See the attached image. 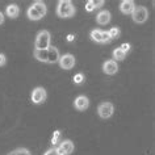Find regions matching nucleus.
I'll use <instances>...</instances> for the list:
<instances>
[{"mask_svg": "<svg viewBox=\"0 0 155 155\" xmlns=\"http://www.w3.org/2000/svg\"><path fill=\"white\" fill-rule=\"evenodd\" d=\"M76 9L70 0H61L57 5V15L61 18H70L75 15Z\"/></svg>", "mask_w": 155, "mask_h": 155, "instance_id": "nucleus-1", "label": "nucleus"}, {"mask_svg": "<svg viewBox=\"0 0 155 155\" xmlns=\"http://www.w3.org/2000/svg\"><path fill=\"white\" fill-rule=\"evenodd\" d=\"M50 33L48 30H41L38 32L37 37H36V44H34V49L36 50H48L50 46Z\"/></svg>", "mask_w": 155, "mask_h": 155, "instance_id": "nucleus-2", "label": "nucleus"}, {"mask_svg": "<svg viewBox=\"0 0 155 155\" xmlns=\"http://www.w3.org/2000/svg\"><path fill=\"white\" fill-rule=\"evenodd\" d=\"M131 18H133V21L135 24H143V22H146V20L149 18V11L143 5L135 7L134 11L131 12Z\"/></svg>", "mask_w": 155, "mask_h": 155, "instance_id": "nucleus-3", "label": "nucleus"}, {"mask_svg": "<svg viewBox=\"0 0 155 155\" xmlns=\"http://www.w3.org/2000/svg\"><path fill=\"white\" fill-rule=\"evenodd\" d=\"M113 112H114V107H113V104L109 101H104L101 104H99V107H97V113L100 117L104 120L112 117Z\"/></svg>", "mask_w": 155, "mask_h": 155, "instance_id": "nucleus-4", "label": "nucleus"}, {"mask_svg": "<svg viewBox=\"0 0 155 155\" xmlns=\"http://www.w3.org/2000/svg\"><path fill=\"white\" fill-rule=\"evenodd\" d=\"M58 63H59L61 68L71 70V68H74V66H75V57H74L72 54H63L62 57H59Z\"/></svg>", "mask_w": 155, "mask_h": 155, "instance_id": "nucleus-5", "label": "nucleus"}, {"mask_svg": "<svg viewBox=\"0 0 155 155\" xmlns=\"http://www.w3.org/2000/svg\"><path fill=\"white\" fill-rule=\"evenodd\" d=\"M55 149H57L58 155H70L74 151V143L70 139H66V141H62L61 145L55 147Z\"/></svg>", "mask_w": 155, "mask_h": 155, "instance_id": "nucleus-6", "label": "nucleus"}, {"mask_svg": "<svg viewBox=\"0 0 155 155\" xmlns=\"http://www.w3.org/2000/svg\"><path fill=\"white\" fill-rule=\"evenodd\" d=\"M46 100V90L42 87L34 88L32 92V101L34 104H42Z\"/></svg>", "mask_w": 155, "mask_h": 155, "instance_id": "nucleus-7", "label": "nucleus"}, {"mask_svg": "<svg viewBox=\"0 0 155 155\" xmlns=\"http://www.w3.org/2000/svg\"><path fill=\"white\" fill-rule=\"evenodd\" d=\"M74 107H75V109L83 112V110H86L87 108L90 107V100H88L87 96L80 95V96H78V97L75 99V101H74Z\"/></svg>", "mask_w": 155, "mask_h": 155, "instance_id": "nucleus-8", "label": "nucleus"}, {"mask_svg": "<svg viewBox=\"0 0 155 155\" xmlns=\"http://www.w3.org/2000/svg\"><path fill=\"white\" fill-rule=\"evenodd\" d=\"M103 71H104V74H107V75H114V74H117V71H118L117 62H114L113 59H109V61L104 62Z\"/></svg>", "mask_w": 155, "mask_h": 155, "instance_id": "nucleus-9", "label": "nucleus"}, {"mask_svg": "<svg viewBox=\"0 0 155 155\" xmlns=\"http://www.w3.org/2000/svg\"><path fill=\"white\" fill-rule=\"evenodd\" d=\"M134 8H135V4L133 0H124V2L120 3V11L124 15H131Z\"/></svg>", "mask_w": 155, "mask_h": 155, "instance_id": "nucleus-10", "label": "nucleus"}, {"mask_svg": "<svg viewBox=\"0 0 155 155\" xmlns=\"http://www.w3.org/2000/svg\"><path fill=\"white\" fill-rule=\"evenodd\" d=\"M59 51H58V49L55 46H49L48 49V63H57L58 61H59Z\"/></svg>", "mask_w": 155, "mask_h": 155, "instance_id": "nucleus-11", "label": "nucleus"}, {"mask_svg": "<svg viewBox=\"0 0 155 155\" xmlns=\"http://www.w3.org/2000/svg\"><path fill=\"white\" fill-rule=\"evenodd\" d=\"M110 21V12L109 11H100L96 16V22L99 25H107Z\"/></svg>", "mask_w": 155, "mask_h": 155, "instance_id": "nucleus-12", "label": "nucleus"}, {"mask_svg": "<svg viewBox=\"0 0 155 155\" xmlns=\"http://www.w3.org/2000/svg\"><path fill=\"white\" fill-rule=\"evenodd\" d=\"M5 13L11 18H16L18 16V13H20V8L17 7V4H9L5 8Z\"/></svg>", "mask_w": 155, "mask_h": 155, "instance_id": "nucleus-13", "label": "nucleus"}, {"mask_svg": "<svg viewBox=\"0 0 155 155\" xmlns=\"http://www.w3.org/2000/svg\"><path fill=\"white\" fill-rule=\"evenodd\" d=\"M26 16H28L29 20H32V21H38V20H41L42 16L40 13H38V11L34 8L33 5H30L28 11H26Z\"/></svg>", "mask_w": 155, "mask_h": 155, "instance_id": "nucleus-14", "label": "nucleus"}, {"mask_svg": "<svg viewBox=\"0 0 155 155\" xmlns=\"http://www.w3.org/2000/svg\"><path fill=\"white\" fill-rule=\"evenodd\" d=\"M33 55H34V58H36L37 61L48 63V50H36L34 49Z\"/></svg>", "mask_w": 155, "mask_h": 155, "instance_id": "nucleus-15", "label": "nucleus"}, {"mask_svg": "<svg viewBox=\"0 0 155 155\" xmlns=\"http://www.w3.org/2000/svg\"><path fill=\"white\" fill-rule=\"evenodd\" d=\"M32 5H33L34 8H36V9L38 11V13H40L42 17H44L45 15H46V12H48V8H46V4H45L44 2H41V0H37V2H34Z\"/></svg>", "mask_w": 155, "mask_h": 155, "instance_id": "nucleus-16", "label": "nucleus"}, {"mask_svg": "<svg viewBox=\"0 0 155 155\" xmlns=\"http://www.w3.org/2000/svg\"><path fill=\"white\" fill-rule=\"evenodd\" d=\"M90 36H91V40H92V41L97 42V44H103L101 30H100V29H94V30H91Z\"/></svg>", "mask_w": 155, "mask_h": 155, "instance_id": "nucleus-17", "label": "nucleus"}, {"mask_svg": "<svg viewBox=\"0 0 155 155\" xmlns=\"http://www.w3.org/2000/svg\"><path fill=\"white\" fill-rule=\"evenodd\" d=\"M125 57H126V54L124 53L120 48H117V49H114V50H113V61H114V62L125 59Z\"/></svg>", "mask_w": 155, "mask_h": 155, "instance_id": "nucleus-18", "label": "nucleus"}, {"mask_svg": "<svg viewBox=\"0 0 155 155\" xmlns=\"http://www.w3.org/2000/svg\"><path fill=\"white\" fill-rule=\"evenodd\" d=\"M8 155H30L28 149H24V147H20V149H16L12 153H9Z\"/></svg>", "mask_w": 155, "mask_h": 155, "instance_id": "nucleus-19", "label": "nucleus"}, {"mask_svg": "<svg viewBox=\"0 0 155 155\" xmlns=\"http://www.w3.org/2000/svg\"><path fill=\"white\" fill-rule=\"evenodd\" d=\"M108 33H109L110 40H113V38H118V37H120V29H118V28H110L109 30H108Z\"/></svg>", "mask_w": 155, "mask_h": 155, "instance_id": "nucleus-20", "label": "nucleus"}, {"mask_svg": "<svg viewBox=\"0 0 155 155\" xmlns=\"http://www.w3.org/2000/svg\"><path fill=\"white\" fill-rule=\"evenodd\" d=\"M84 80V75L83 74H76L75 76H74V83L75 84H82Z\"/></svg>", "mask_w": 155, "mask_h": 155, "instance_id": "nucleus-21", "label": "nucleus"}, {"mask_svg": "<svg viewBox=\"0 0 155 155\" xmlns=\"http://www.w3.org/2000/svg\"><path fill=\"white\" fill-rule=\"evenodd\" d=\"M101 38H103V44H108L110 42V37H109V33L105 32V30H101Z\"/></svg>", "mask_w": 155, "mask_h": 155, "instance_id": "nucleus-22", "label": "nucleus"}, {"mask_svg": "<svg viewBox=\"0 0 155 155\" xmlns=\"http://www.w3.org/2000/svg\"><path fill=\"white\" fill-rule=\"evenodd\" d=\"M59 137H61V131L55 130V131H54V134H53V137H51V143H53V145H55V143L59 141Z\"/></svg>", "mask_w": 155, "mask_h": 155, "instance_id": "nucleus-23", "label": "nucleus"}, {"mask_svg": "<svg viewBox=\"0 0 155 155\" xmlns=\"http://www.w3.org/2000/svg\"><path fill=\"white\" fill-rule=\"evenodd\" d=\"M91 2H92V5L95 7V9H96V8H100L101 5H104V2H103V0H99V2H96V0H91Z\"/></svg>", "mask_w": 155, "mask_h": 155, "instance_id": "nucleus-24", "label": "nucleus"}, {"mask_svg": "<svg viewBox=\"0 0 155 155\" xmlns=\"http://www.w3.org/2000/svg\"><path fill=\"white\" fill-rule=\"evenodd\" d=\"M86 11H87V12H92V11H95V7L92 5V2H91V0L86 3Z\"/></svg>", "mask_w": 155, "mask_h": 155, "instance_id": "nucleus-25", "label": "nucleus"}, {"mask_svg": "<svg viewBox=\"0 0 155 155\" xmlns=\"http://www.w3.org/2000/svg\"><path fill=\"white\" fill-rule=\"evenodd\" d=\"M120 49H121L122 51L126 54V53H127V51H129V50H130V44H122L121 46H120Z\"/></svg>", "mask_w": 155, "mask_h": 155, "instance_id": "nucleus-26", "label": "nucleus"}, {"mask_svg": "<svg viewBox=\"0 0 155 155\" xmlns=\"http://www.w3.org/2000/svg\"><path fill=\"white\" fill-rule=\"evenodd\" d=\"M44 155H58L57 149H55V147H53V149H49V150L46 151V153H45Z\"/></svg>", "mask_w": 155, "mask_h": 155, "instance_id": "nucleus-27", "label": "nucleus"}, {"mask_svg": "<svg viewBox=\"0 0 155 155\" xmlns=\"http://www.w3.org/2000/svg\"><path fill=\"white\" fill-rule=\"evenodd\" d=\"M7 63V58H5V55L3 53H0V67L2 66H4Z\"/></svg>", "mask_w": 155, "mask_h": 155, "instance_id": "nucleus-28", "label": "nucleus"}, {"mask_svg": "<svg viewBox=\"0 0 155 155\" xmlns=\"http://www.w3.org/2000/svg\"><path fill=\"white\" fill-rule=\"evenodd\" d=\"M4 22V15H3V12H0V25Z\"/></svg>", "mask_w": 155, "mask_h": 155, "instance_id": "nucleus-29", "label": "nucleus"}, {"mask_svg": "<svg viewBox=\"0 0 155 155\" xmlns=\"http://www.w3.org/2000/svg\"><path fill=\"white\" fill-rule=\"evenodd\" d=\"M67 41H68V42L74 41V34H68V37H67Z\"/></svg>", "mask_w": 155, "mask_h": 155, "instance_id": "nucleus-30", "label": "nucleus"}]
</instances>
